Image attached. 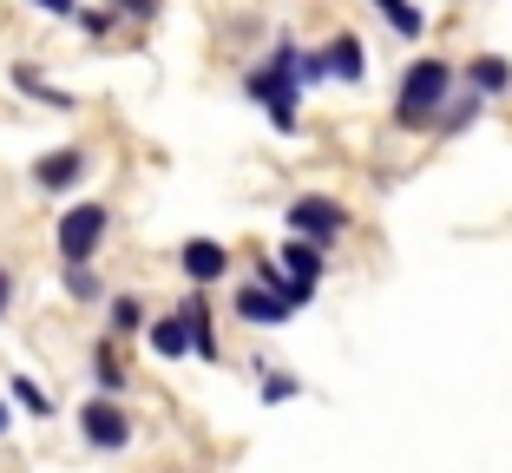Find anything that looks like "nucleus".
<instances>
[{
  "instance_id": "obj_1",
  "label": "nucleus",
  "mask_w": 512,
  "mask_h": 473,
  "mask_svg": "<svg viewBox=\"0 0 512 473\" xmlns=\"http://www.w3.org/2000/svg\"><path fill=\"white\" fill-rule=\"evenodd\" d=\"M296 60H302V46H296V40H276V46H270V60L243 73L250 99H256L263 112H270V125H276V132H296V106H302Z\"/></svg>"
},
{
  "instance_id": "obj_6",
  "label": "nucleus",
  "mask_w": 512,
  "mask_h": 473,
  "mask_svg": "<svg viewBox=\"0 0 512 473\" xmlns=\"http://www.w3.org/2000/svg\"><path fill=\"white\" fill-rule=\"evenodd\" d=\"M86 171H92V152L86 145H60V152H46V158H33V191H46V198H66V191H79L86 184Z\"/></svg>"
},
{
  "instance_id": "obj_11",
  "label": "nucleus",
  "mask_w": 512,
  "mask_h": 473,
  "mask_svg": "<svg viewBox=\"0 0 512 473\" xmlns=\"http://www.w3.org/2000/svg\"><path fill=\"white\" fill-rule=\"evenodd\" d=\"M7 79H14V92H27V99H40V106H53V112H73V106H79L73 92L53 86V79H46L33 60H14V66H7Z\"/></svg>"
},
{
  "instance_id": "obj_21",
  "label": "nucleus",
  "mask_w": 512,
  "mask_h": 473,
  "mask_svg": "<svg viewBox=\"0 0 512 473\" xmlns=\"http://www.w3.org/2000/svg\"><path fill=\"white\" fill-rule=\"evenodd\" d=\"M263 368H270V375H263V401H270V408H276V401H296V395H302L296 375H283L276 362H263Z\"/></svg>"
},
{
  "instance_id": "obj_22",
  "label": "nucleus",
  "mask_w": 512,
  "mask_h": 473,
  "mask_svg": "<svg viewBox=\"0 0 512 473\" xmlns=\"http://www.w3.org/2000/svg\"><path fill=\"white\" fill-rule=\"evenodd\" d=\"M73 20H79V33H86V40H106V33L119 27V14H112V7H79Z\"/></svg>"
},
{
  "instance_id": "obj_16",
  "label": "nucleus",
  "mask_w": 512,
  "mask_h": 473,
  "mask_svg": "<svg viewBox=\"0 0 512 473\" xmlns=\"http://www.w3.org/2000/svg\"><path fill=\"white\" fill-rule=\"evenodd\" d=\"M145 336H151V349L165 355V362H184V355H191V336H184V322H178V316L145 322Z\"/></svg>"
},
{
  "instance_id": "obj_20",
  "label": "nucleus",
  "mask_w": 512,
  "mask_h": 473,
  "mask_svg": "<svg viewBox=\"0 0 512 473\" xmlns=\"http://www.w3.org/2000/svg\"><path fill=\"white\" fill-rule=\"evenodd\" d=\"M480 112H486V99H473V92H460V99H453V112H440L434 125H447V132H467V125L480 119Z\"/></svg>"
},
{
  "instance_id": "obj_7",
  "label": "nucleus",
  "mask_w": 512,
  "mask_h": 473,
  "mask_svg": "<svg viewBox=\"0 0 512 473\" xmlns=\"http://www.w3.org/2000/svg\"><path fill=\"white\" fill-rule=\"evenodd\" d=\"M178 270L191 276L197 290H211V283H224V270H230V250L217 244V237H184V244H178Z\"/></svg>"
},
{
  "instance_id": "obj_19",
  "label": "nucleus",
  "mask_w": 512,
  "mask_h": 473,
  "mask_svg": "<svg viewBox=\"0 0 512 473\" xmlns=\"http://www.w3.org/2000/svg\"><path fill=\"white\" fill-rule=\"evenodd\" d=\"M375 14L388 20V27L401 33V40H421V27H427V20L414 14V7H407V0H375Z\"/></svg>"
},
{
  "instance_id": "obj_24",
  "label": "nucleus",
  "mask_w": 512,
  "mask_h": 473,
  "mask_svg": "<svg viewBox=\"0 0 512 473\" xmlns=\"http://www.w3.org/2000/svg\"><path fill=\"white\" fill-rule=\"evenodd\" d=\"M33 14H53V20H73L79 14V0H27Z\"/></svg>"
},
{
  "instance_id": "obj_5",
  "label": "nucleus",
  "mask_w": 512,
  "mask_h": 473,
  "mask_svg": "<svg viewBox=\"0 0 512 473\" xmlns=\"http://www.w3.org/2000/svg\"><path fill=\"white\" fill-rule=\"evenodd\" d=\"M132 414H125V401H106V395H92L86 408H79V441L92 447V454H125L132 447Z\"/></svg>"
},
{
  "instance_id": "obj_23",
  "label": "nucleus",
  "mask_w": 512,
  "mask_h": 473,
  "mask_svg": "<svg viewBox=\"0 0 512 473\" xmlns=\"http://www.w3.org/2000/svg\"><path fill=\"white\" fill-rule=\"evenodd\" d=\"M119 20H158V0H112Z\"/></svg>"
},
{
  "instance_id": "obj_2",
  "label": "nucleus",
  "mask_w": 512,
  "mask_h": 473,
  "mask_svg": "<svg viewBox=\"0 0 512 473\" xmlns=\"http://www.w3.org/2000/svg\"><path fill=\"white\" fill-rule=\"evenodd\" d=\"M447 99H453V66L447 60H414L401 73V92H394V125L401 132H427L447 112Z\"/></svg>"
},
{
  "instance_id": "obj_26",
  "label": "nucleus",
  "mask_w": 512,
  "mask_h": 473,
  "mask_svg": "<svg viewBox=\"0 0 512 473\" xmlns=\"http://www.w3.org/2000/svg\"><path fill=\"white\" fill-rule=\"evenodd\" d=\"M7 434H14V401L0 395V441H7Z\"/></svg>"
},
{
  "instance_id": "obj_18",
  "label": "nucleus",
  "mask_w": 512,
  "mask_h": 473,
  "mask_svg": "<svg viewBox=\"0 0 512 473\" xmlns=\"http://www.w3.org/2000/svg\"><path fill=\"white\" fill-rule=\"evenodd\" d=\"M467 79H473V99H493V92H506V79H512V66L499 60V53H480V60L467 66Z\"/></svg>"
},
{
  "instance_id": "obj_25",
  "label": "nucleus",
  "mask_w": 512,
  "mask_h": 473,
  "mask_svg": "<svg viewBox=\"0 0 512 473\" xmlns=\"http://www.w3.org/2000/svg\"><path fill=\"white\" fill-rule=\"evenodd\" d=\"M14 316V270H7V263H0V322Z\"/></svg>"
},
{
  "instance_id": "obj_14",
  "label": "nucleus",
  "mask_w": 512,
  "mask_h": 473,
  "mask_svg": "<svg viewBox=\"0 0 512 473\" xmlns=\"http://www.w3.org/2000/svg\"><path fill=\"white\" fill-rule=\"evenodd\" d=\"M145 296H106V342H119V336H138L145 329Z\"/></svg>"
},
{
  "instance_id": "obj_13",
  "label": "nucleus",
  "mask_w": 512,
  "mask_h": 473,
  "mask_svg": "<svg viewBox=\"0 0 512 473\" xmlns=\"http://www.w3.org/2000/svg\"><path fill=\"white\" fill-rule=\"evenodd\" d=\"M92 388H99L106 401H119L125 388H132V375H125V362H119V349H112V342H99V349H92Z\"/></svg>"
},
{
  "instance_id": "obj_4",
  "label": "nucleus",
  "mask_w": 512,
  "mask_h": 473,
  "mask_svg": "<svg viewBox=\"0 0 512 473\" xmlns=\"http://www.w3.org/2000/svg\"><path fill=\"white\" fill-rule=\"evenodd\" d=\"M283 224H289V237H296V244H316V250H329L335 237L348 230V211H342L335 198H316V191H309V198H289Z\"/></svg>"
},
{
  "instance_id": "obj_12",
  "label": "nucleus",
  "mask_w": 512,
  "mask_h": 473,
  "mask_svg": "<svg viewBox=\"0 0 512 473\" xmlns=\"http://www.w3.org/2000/svg\"><path fill=\"white\" fill-rule=\"evenodd\" d=\"M276 270H283L289 283H296V290H316L329 263H322V250H316V244H296V237H289V244H283V257H276Z\"/></svg>"
},
{
  "instance_id": "obj_3",
  "label": "nucleus",
  "mask_w": 512,
  "mask_h": 473,
  "mask_svg": "<svg viewBox=\"0 0 512 473\" xmlns=\"http://www.w3.org/2000/svg\"><path fill=\"white\" fill-rule=\"evenodd\" d=\"M112 230V211L99 198H79L60 211V224H53V250H60V263H92L99 257V244H106Z\"/></svg>"
},
{
  "instance_id": "obj_9",
  "label": "nucleus",
  "mask_w": 512,
  "mask_h": 473,
  "mask_svg": "<svg viewBox=\"0 0 512 473\" xmlns=\"http://www.w3.org/2000/svg\"><path fill=\"white\" fill-rule=\"evenodd\" d=\"M289 316H296V309H289L276 290H263V283H243L237 290V322H250V329H283Z\"/></svg>"
},
{
  "instance_id": "obj_10",
  "label": "nucleus",
  "mask_w": 512,
  "mask_h": 473,
  "mask_svg": "<svg viewBox=\"0 0 512 473\" xmlns=\"http://www.w3.org/2000/svg\"><path fill=\"white\" fill-rule=\"evenodd\" d=\"M316 60H322V79H342V86H355V79L368 73V53H362V40H355V33H335Z\"/></svg>"
},
{
  "instance_id": "obj_8",
  "label": "nucleus",
  "mask_w": 512,
  "mask_h": 473,
  "mask_svg": "<svg viewBox=\"0 0 512 473\" xmlns=\"http://www.w3.org/2000/svg\"><path fill=\"white\" fill-rule=\"evenodd\" d=\"M171 316L184 322V336H191V355H197V362H217V355H224V349H217V322H211V303H204V290L184 296Z\"/></svg>"
},
{
  "instance_id": "obj_15",
  "label": "nucleus",
  "mask_w": 512,
  "mask_h": 473,
  "mask_svg": "<svg viewBox=\"0 0 512 473\" xmlns=\"http://www.w3.org/2000/svg\"><path fill=\"white\" fill-rule=\"evenodd\" d=\"M60 290L73 296V303H106V283H99L92 263H60Z\"/></svg>"
},
{
  "instance_id": "obj_17",
  "label": "nucleus",
  "mask_w": 512,
  "mask_h": 473,
  "mask_svg": "<svg viewBox=\"0 0 512 473\" xmlns=\"http://www.w3.org/2000/svg\"><path fill=\"white\" fill-rule=\"evenodd\" d=\"M7 401H14V408H27L33 421H53V395H46L33 375H7Z\"/></svg>"
}]
</instances>
